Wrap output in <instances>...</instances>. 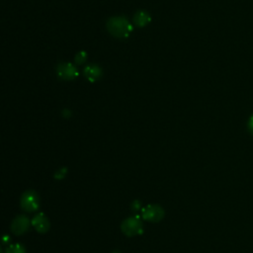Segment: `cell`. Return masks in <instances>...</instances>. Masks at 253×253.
Segmentation results:
<instances>
[{
	"mask_svg": "<svg viewBox=\"0 0 253 253\" xmlns=\"http://www.w3.org/2000/svg\"><path fill=\"white\" fill-rule=\"evenodd\" d=\"M32 224L37 229V231L41 233L46 232L49 228L48 219L43 213H38L37 215H35L32 219Z\"/></svg>",
	"mask_w": 253,
	"mask_h": 253,
	"instance_id": "7",
	"label": "cell"
},
{
	"mask_svg": "<svg viewBox=\"0 0 253 253\" xmlns=\"http://www.w3.org/2000/svg\"><path fill=\"white\" fill-rule=\"evenodd\" d=\"M101 74L102 70L97 64H89L84 68V75L91 82L98 80L101 77Z\"/></svg>",
	"mask_w": 253,
	"mask_h": 253,
	"instance_id": "8",
	"label": "cell"
},
{
	"mask_svg": "<svg viewBox=\"0 0 253 253\" xmlns=\"http://www.w3.org/2000/svg\"><path fill=\"white\" fill-rule=\"evenodd\" d=\"M86 57H87V55H86V53H85L84 51H79V52L77 53V55L75 56V61H76L77 63L81 64L82 62L85 61Z\"/></svg>",
	"mask_w": 253,
	"mask_h": 253,
	"instance_id": "11",
	"label": "cell"
},
{
	"mask_svg": "<svg viewBox=\"0 0 253 253\" xmlns=\"http://www.w3.org/2000/svg\"><path fill=\"white\" fill-rule=\"evenodd\" d=\"M150 15L146 11H138L133 16V22L138 27H144L150 22Z\"/></svg>",
	"mask_w": 253,
	"mask_h": 253,
	"instance_id": "9",
	"label": "cell"
},
{
	"mask_svg": "<svg viewBox=\"0 0 253 253\" xmlns=\"http://www.w3.org/2000/svg\"><path fill=\"white\" fill-rule=\"evenodd\" d=\"M39 197L36 192L29 190L22 195L21 207L28 212L35 211L39 208Z\"/></svg>",
	"mask_w": 253,
	"mask_h": 253,
	"instance_id": "3",
	"label": "cell"
},
{
	"mask_svg": "<svg viewBox=\"0 0 253 253\" xmlns=\"http://www.w3.org/2000/svg\"><path fill=\"white\" fill-rule=\"evenodd\" d=\"M248 130L253 135V115L248 120Z\"/></svg>",
	"mask_w": 253,
	"mask_h": 253,
	"instance_id": "12",
	"label": "cell"
},
{
	"mask_svg": "<svg viewBox=\"0 0 253 253\" xmlns=\"http://www.w3.org/2000/svg\"><path fill=\"white\" fill-rule=\"evenodd\" d=\"M30 227V219L27 216L19 215L12 221L11 230L14 234L20 235L25 233Z\"/></svg>",
	"mask_w": 253,
	"mask_h": 253,
	"instance_id": "6",
	"label": "cell"
},
{
	"mask_svg": "<svg viewBox=\"0 0 253 253\" xmlns=\"http://www.w3.org/2000/svg\"><path fill=\"white\" fill-rule=\"evenodd\" d=\"M164 216L163 209L158 205H148L142 210V217L145 220L157 222Z\"/></svg>",
	"mask_w": 253,
	"mask_h": 253,
	"instance_id": "4",
	"label": "cell"
},
{
	"mask_svg": "<svg viewBox=\"0 0 253 253\" xmlns=\"http://www.w3.org/2000/svg\"><path fill=\"white\" fill-rule=\"evenodd\" d=\"M107 29L109 33L116 38H127L132 30L130 23L124 17H112L107 22Z\"/></svg>",
	"mask_w": 253,
	"mask_h": 253,
	"instance_id": "1",
	"label": "cell"
},
{
	"mask_svg": "<svg viewBox=\"0 0 253 253\" xmlns=\"http://www.w3.org/2000/svg\"><path fill=\"white\" fill-rule=\"evenodd\" d=\"M56 72L58 77H60L63 80H72L78 75L76 67L68 62L60 63L56 68Z\"/></svg>",
	"mask_w": 253,
	"mask_h": 253,
	"instance_id": "5",
	"label": "cell"
},
{
	"mask_svg": "<svg viewBox=\"0 0 253 253\" xmlns=\"http://www.w3.org/2000/svg\"><path fill=\"white\" fill-rule=\"evenodd\" d=\"M6 253H26V250L21 244L16 243L7 247Z\"/></svg>",
	"mask_w": 253,
	"mask_h": 253,
	"instance_id": "10",
	"label": "cell"
},
{
	"mask_svg": "<svg viewBox=\"0 0 253 253\" xmlns=\"http://www.w3.org/2000/svg\"><path fill=\"white\" fill-rule=\"evenodd\" d=\"M121 228L126 236H134L142 231V224L138 217L131 216L123 221Z\"/></svg>",
	"mask_w": 253,
	"mask_h": 253,
	"instance_id": "2",
	"label": "cell"
}]
</instances>
